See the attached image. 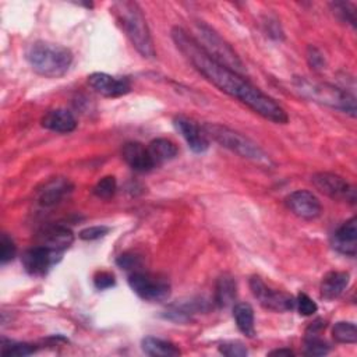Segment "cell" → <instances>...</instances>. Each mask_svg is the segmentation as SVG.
Here are the masks:
<instances>
[{"instance_id":"6da1fadb","label":"cell","mask_w":357,"mask_h":357,"mask_svg":"<svg viewBox=\"0 0 357 357\" xmlns=\"http://www.w3.org/2000/svg\"><path fill=\"white\" fill-rule=\"evenodd\" d=\"M172 39L188 63L212 85L231 98H236L255 113L273 123L284 124L289 120L286 110L271 96L254 86L243 75L215 61L183 28L172 29Z\"/></svg>"},{"instance_id":"7a4b0ae2","label":"cell","mask_w":357,"mask_h":357,"mask_svg":"<svg viewBox=\"0 0 357 357\" xmlns=\"http://www.w3.org/2000/svg\"><path fill=\"white\" fill-rule=\"evenodd\" d=\"M25 57L35 73L47 78L64 75L73 63L70 49L45 40L31 43L25 52Z\"/></svg>"},{"instance_id":"3957f363","label":"cell","mask_w":357,"mask_h":357,"mask_svg":"<svg viewBox=\"0 0 357 357\" xmlns=\"http://www.w3.org/2000/svg\"><path fill=\"white\" fill-rule=\"evenodd\" d=\"M113 11L137 52L142 57L153 59L156 54L153 40L139 6L135 1H117L113 4Z\"/></svg>"},{"instance_id":"277c9868","label":"cell","mask_w":357,"mask_h":357,"mask_svg":"<svg viewBox=\"0 0 357 357\" xmlns=\"http://www.w3.org/2000/svg\"><path fill=\"white\" fill-rule=\"evenodd\" d=\"M293 85L303 98L311 102L337 109L351 117L356 116V98L347 91L326 82L310 81L304 77H294Z\"/></svg>"},{"instance_id":"5b68a950","label":"cell","mask_w":357,"mask_h":357,"mask_svg":"<svg viewBox=\"0 0 357 357\" xmlns=\"http://www.w3.org/2000/svg\"><path fill=\"white\" fill-rule=\"evenodd\" d=\"M206 137H211L213 141H216L218 144H220L222 146L230 149L231 152L251 159L254 162L258 163H269V158L266 156V153L250 138H247L245 135L220 126V124H213V123H205L202 126Z\"/></svg>"},{"instance_id":"8992f818","label":"cell","mask_w":357,"mask_h":357,"mask_svg":"<svg viewBox=\"0 0 357 357\" xmlns=\"http://www.w3.org/2000/svg\"><path fill=\"white\" fill-rule=\"evenodd\" d=\"M195 33L197 38H194L192 35L191 36L215 61L236 71L237 74L244 73V66L238 56L212 28L202 22H198L195 25Z\"/></svg>"},{"instance_id":"52a82bcc","label":"cell","mask_w":357,"mask_h":357,"mask_svg":"<svg viewBox=\"0 0 357 357\" xmlns=\"http://www.w3.org/2000/svg\"><path fill=\"white\" fill-rule=\"evenodd\" d=\"M131 290L145 301L159 303L170 296V283L166 278L152 275L148 272H131L128 276Z\"/></svg>"},{"instance_id":"ba28073f","label":"cell","mask_w":357,"mask_h":357,"mask_svg":"<svg viewBox=\"0 0 357 357\" xmlns=\"http://www.w3.org/2000/svg\"><path fill=\"white\" fill-rule=\"evenodd\" d=\"M250 289L252 296L259 301V304L268 310L283 312L290 311L296 307V298H293L287 293L272 290L264 283L259 276H252L250 279Z\"/></svg>"},{"instance_id":"9c48e42d","label":"cell","mask_w":357,"mask_h":357,"mask_svg":"<svg viewBox=\"0 0 357 357\" xmlns=\"http://www.w3.org/2000/svg\"><path fill=\"white\" fill-rule=\"evenodd\" d=\"M311 181L318 191H321L322 194L328 195L332 199L347 201L351 204L356 202V188L351 184H349L343 177L335 173H315L311 177Z\"/></svg>"},{"instance_id":"30bf717a","label":"cell","mask_w":357,"mask_h":357,"mask_svg":"<svg viewBox=\"0 0 357 357\" xmlns=\"http://www.w3.org/2000/svg\"><path fill=\"white\" fill-rule=\"evenodd\" d=\"M63 252L53 251L43 245H38L26 250L22 254L21 262L25 271L32 276H43L54 264L61 258Z\"/></svg>"},{"instance_id":"8fae6325","label":"cell","mask_w":357,"mask_h":357,"mask_svg":"<svg viewBox=\"0 0 357 357\" xmlns=\"http://www.w3.org/2000/svg\"><path fill=\"white\" fill-rule=\"evenodd\" d=\"M286 205L296 216L305 220L317 219L322 212L319 199L308 190L293 191L290 195H287Z\"/></svg>"},{"instance_id":"7c38bea8","label":"cell","mask_w":357,"mask_h":357,"mask_svg":"<svg viewBox=\"0 0 357 357\" xmlns=\"http://www.w3.org/2000/svg\"><path fill=\"white\" fill-rule=\"evenodd\" d=\"M88 84L106 98H117L131 91V84L124 77H113L106 73H92L88 77Z\"/></svg>"},{"instance_id":"4fadbf2b","label":"cell","mask_w":357,"mask_h":357,"mask_svg":"<svg viewBox=\"0 0 357 357\" xmlns=\"http://www.w3.org/2000/svg\"><path fill=\"white\" fill-rule=\"evenodd\" d=\"M173 123L176 130L187 141L191 151H194L195 153H202L209 148V139L204 128L199 124H197L194 120L184 116H177L173 120Z\"/></svg>"},{"instance_id":"5bb4252c","label":"cell","mask_w":357,"mask_h":357,"mask_svg":"<svg viewBox=\"0 0 357 357\" xmlns=\"http://www.w3.org/2000/svg\"><path fill=\"white\" fill-rule=\"evenodd\" d=\"M332 247L344 255L356 257L357 252V219L356 216L346 220L332 234Z\"/></svg>"},{"instance_id":"9a60e30c","label":"cell","mask_w":357,"mask_h":357,"mask_svg":"<svg viewBox=\"0 0 357 357\" xmlns=\"http://www.w3.org/2000/svg\"><path fill=\"white\" fill-rule=\"evenodd\" d=\"M73 241H74L73 231L60 225L45 227L39 233V245H43L53 251L63 252L73 244Z\"/></svg>"},{"instance_id":"2e32d148","label":"cell","mask_w":357,"mask_h":357,"mask_svg":"<svg viewBox=\"0 0 357 357\" xmlns=\"http://www.w3.org/2000/svg\"><path fill=\"white\" fill-rule=\"evenodd\" d=\"M123 159L135 172H149L156 165L149 155L148 148L139 142H127L121 149Z\"/></svg>"},{"instance_id":"e0dca14e","label":"cell","mask_w":357,"mask_h":357,"mask_svg":"<svg viewBox=\"0 0 357 357\" xmlns=\"http://www.w3.org/2000/svg\"><path fill=\"white\" fill-rule=\"evenodd\" d=\"M42 127L54 132H71L77 127V120L73 113L67 109H53L45 113L40 120Z\"/></svg>"},{"instance_id":"ac0fdd59","label":"cell","mask_w":357,"mask_h":357,"mask_svg":"<svg viewBox=\"0 0 357 357\" xmlns=\"http://www.w3.org/2000/svg\"><path fill=\"white\" fill-rule=\"evenodd\" d=\"M349 279H350V275L347 272H339V271L328 272L321 282V297H324L325 300L337 298L346 290L349 284Z\"/></svg>"},{"instance_id":"d6986e66","label":"cell","mask_w":357,"mask_h":357,"mask_svg":"<svg viewBox=\"0 0 357 357\" xmlns=\"http://www.w3.org/2000/svg\"><path fill=\"white\" fill-rule=\"evenodd\" d=\"M141 349L145 354L153 357H174L180 356L181 353L174 343L153 336L144 337L141 342Z\"/></svg>"},{"instance_id":"ffe728a7","label":"cell","mask_w":357,"mask_h":357,"mask_svg":"<svg viewBox=\"0 0 357 357\" xmlns=\"http://www.w3.org/2000/svg\"><path fill=\"white\" fill-rule=\"evenodd\" d=\"M202 305H205V301H199L195 298H191L188 301H180L176 304H172L167 310L165 317L167 319L176 321V322H185L191 318L192 314H197L198 311L204 310Z\"/></svg>"},{"instance_id":"44dd1931","label":"cell","mask_w":357,"mask_h":357,"mask_svg":"<svg viewBox=\"0 0 357 357\" xmlns=\"http://www.w3.org/2000/svg\"><path fill=\"white\" fill-rule=\"evenodd\" d=\"M236 294H237L236 280L230 275L220 276L215 287V304L220 308H226L234 303Z\"/></svg>"},{"instance_id":"7402d4cb","label":"cell","mask_w":357,"mask_h":357,"mask_svg":"<svg viewBox=\"0 0 357 357\" xmlns=\"http://www.w3.org/2000/svg\"><path fill=\"white\" fill-rule=\"evenodd\" d=\"M71 187L73 185L68 183V180H64V178H56L50 181L40 191L39 204L43 206H52L57 204L70 191Z\"/></svg>"},{"instance_id":"603a6c76","label":"cell","mask_w":357,"mask_h":357,"mask_svg":"<svg viewBox=\"0 0 357 357\" xmlns=\"http://www.w3.org/2000/svg\"><path fill=\"white\" fill-rule=\"evenodd\" d=\"M233 317L238 331L247 337L255 336L254 326V310L248 303H238L233 308Z\"/></svg>"},{"instance_id":"cb8c5ba5","label":"cell","mask_w":357,"mask_h":357,"mask_svg":"<svg viewBox=\"0 0 357 357\" xmlns=\"http://www.w3.org/2000/svg\"><path fill=\"white\" fill-rule=\"evenodd\" d=\"M148 151H149V155L153 159L155 165H159V163L173 159L178 152L176 144L167 138H156V139L151 141L148 145Z\"/></svg>"},{"instance_id":"d4e9b609","label":"cell","mask_w":357,"mask_h":357,"mask_svg":"<svg viewBox=\"0 0 357 357\" xmlns=\"http://www.w3.org/2000/svg\"><path fill=\"white\" fill-rule=\"evenodd\" d=\"M36 351V347L29 343H21V342H13L3 339L1 343V354L4 357H25L29 354H33Z\"/></svg>"},{"instance_id":"484cf974","label":"cell","mask_w":357,"mask_h":357,"mask_svg":"<svg viewBox=\"0 0 357 357\" xmlns=\"http://www.w3.org/2000/svg\"><path fill=\"white\" fill-rule=\"evenodd\" d=\"M332 336L337 343H356L357 329L353 322H336L332 329Z\"/></svg>"},{"instance_id":"4316f807","label":"cell","mask_w":357,"mask_h":357,"mask_svg":"<svg viewBox=\"0 0 357 357\" xmlns=\"http://www.w3.org/2000/svg\"><path fill=\"white\" fill-rule=\"evenodd\" d=\"M116 188H117L116 178L113 176H106L96 183V185L93 187V194L99 198L107 199L116 192Z\"/></svg>"},{"instance_id":"83f0119b","label":"cell","mask_w":357,"mask_h":357,"mask_svg":"<svg viewBox=\"0 0 357 357\" xmlns=\"http://www.w3.org/2000/svg\"><path fill=\"white\" fill-rule=\"evenodd\" d=\"M329 351V346L318 335L305 336V354L308 356H324Z\"/></svg>"},{"instance_id":"f1b7e54d","label":"cell","mask_w":357,"mask_h":357,"mask_svg":"<svg viewBox=\"0 0 357 357\" xmlns=\"http://www.w3.org/2000/svg\"><path fill=\"white\" fill-rule=\"evenodd\" d=\"M15 244L13 241L11 237H8L6 233L1 234V238H0V261L1 264H7L8 261H11L14 257H15Z\"/></svg>"},{"instance_id":"f546056e","label":"cell","mask_w":357,"mask_h":357,"mask_svg":"<svg viewBox=\"0 0 357 357\" xmlns=\"http://www.w3.org/2000/svg\"><path fill=\"white\" fill-rule=\"evenodd\" d=\"M296 307H297L298 312H300L301 315H304V317H310V315H312L314 312H317V310H318L317 303H315L311 297H308L305 293H300V294L297 296V298H296Z\"/></svg>"},{"instance_id":"4dcf8cb0","label":"cell","mask_w":357,"mask_h":357,"mask_svg":"<svg viewBox=\"0 0 357 357\" xmlns=\"http://www.w3.org/2000/svg\"><path fill=\"white\" fill-rule=\"evenodd\" d=\"M219 351L227 357H245L248 350L240 342H226L219 346Z\"/></svg>"},{"instance_id":"1f68e13d","label":"cell","mask_w":357,"mask_h":357,"mask_svg":"<svg viewBox=\"0 0 357 357\" xmlns=\"http://www.w3.org/2000/svg\"><path fill=\"white\" fill-rule=\"evenodd\" d=\"M116 262H117V265L121 269L131 271V272H137L138 268L141 266V258L137 254H134V252H124V254H121L117 258Z\"/></svg>"},{"instance_id":"d6a6232c","label":"cell","mask_w":357,"mask_h":357,"mask_svg":"<svg viewBox=\"0 0 357 357\" xmlns=\"http://www.w3.org/2000/svg\"><path fill=\"white\" fill-rule=\"evenodd\" d=\"M333 11L342 17L343 21L350 22L353 26H356V15H354V8H350V4L343 3V1H336L332 3Z\"/></svg>"},{"instance_id":"836d02e7","label":"cell","mask_w":357,"mask_h":357,"mask_svg":"<svg viewBox=\"0 0 357 357\" xmlns=\"http://www.w3.org/2000/svg\"><path fill=\"white\" fill-rule=\"evenodd\" d=\"M109 227L107 226H91L86 229H82L79 231V238L82 240H98L103 236H106L109 233Z\"/></svg>"},{"instance_id":"e575fe53","label":"cell","mask_w":357,"mask_h":357,"mask_svg":"<svg viewBox=\"0 0 357 357\" xmlns=\"http://www.w3.org/2000/svg\"><path fill=\"white\" fill-rule=\"evenodd\" d=\"M93 284L98 290H105V289L113 287L116 284V280L110 272L100 271L93 276Z\"/></svg>"},{"instance_id":"d590c367","label":"cell","mask_w":357,"mask_h":357,"mask_svg":"<svg viewBox=\"0 0 357 357\" xmlns=\"http://www.w3.org/2000/svg\"><path fill=\"white\" fill-rule=\"evenodd\" d=\"M307 59H308V63H310L311 68H314V70H321L325 66V59L317 47H312V46L308 47Z\"/></svg>"},{"instance_id":"8d00e7d4","label":"cell","mask_w":357,"mask_h":357,"mask_svg":"<svg viewBox=\"0 0 357 357\" xmlns=\"http://www.w3.org/2000/svg\"><path fill=\"white\" fill-rule=\"evenodd\" d=\"M269 354L271 356H293V351L289 349H280V350H273Z\"/></svg>"}]
</instances>
